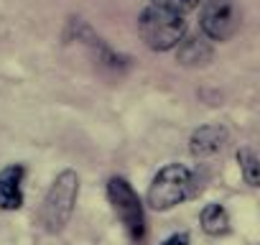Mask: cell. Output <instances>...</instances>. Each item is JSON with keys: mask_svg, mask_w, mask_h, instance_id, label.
Wrapping results in <instances>:
<instances>
[{"mask_svg": "<svg viewBox=\"0 0 260 245\" xmlns=\"http://www.w3.org/2000/svg\"><path fill=\"white\" fill-rule=\"evenodd\" d=\"M138 31H141V39L146 41L148 49L169 51V49L179 46V41L184 39L186 21H184L181 13H174L169 8L151 3L138 18Z\"/></svg>", "mask_w": 260, "mask_h": 245, "instance_id": "1", "label": "cell"}, {"mask_svg": "<svg viewBox=\"0 0 260 245\" xmlns=\"http://www.w3.org/2000/svg\"><path fill=\"white\" fill-rule=\"evenodd\" d=\"M191 189H194V176H191V171H189L186 166H181V164H169V166H164V169L153 176V181H151V187H148L146 202H148L151 209L166 212V209L176 207L179 202H184V199L191 194Z\"/></svg>", "mask_w": 260, "mask_h": 245, "instance_id": "2", "label": "cell"}, {"mask_svg": "<svg viewBox=\"0 0 260 245\" xmlns=\"http://www.w3.org/2000/svg\"><path fill=\"white\" fill-rule=\"evenodd\" d=\"M77 194H79V176L74 171H61L54 179V184H51V189H49V194L44 199V207H41L44 230L59 232L69 222V217L74 212Z\"/></svg>", "mask_w": 260, "mask_h": 245, "instance_id": "3", "label": "cell"}, {"mask_svg": "<svg viewBox=\"0 0 260 245\" xmlns=\"http://www.w3.org/2000/svg\"><path fill=\"white\" fill-rule=\"evenodd\" d=\"M107 197L112 202L115 215L125 225L127 235L133 237L136 242H141L146 237V217H143V204H141L138 194L133 192V187H130L125 179H120V176H112L107 181Z\"/></svg>", "mask_w": 260, "mask_h": 245, "instance_id": "4", "label": "cell"}, {"mask_svg": "<svg viewBox=\"0 0 260 245\" xmlns=\"http://www.w3.org/2000/svg\"><path fill=\"white\" fill-rule=\"evenodd\" d=\"M240 28V16L232 0H207L202 8V34L212 41H230Z\"/></svg>", "mask_w": 260, "mask_h": 245, "instance_id": "5", "label": "cell"}, {"mask_svg": "<svg viewBox=\"0 0 260 245\" xmlns=\"http://www.w3.org/2000/svg\"><path fill=\"white\" fill-rule=\"evenodd\" d=\"M23 176L26 169L21 164L6 166L0 171V209H18L23 204Z\"/></svg>", "mask_w": 260, "mask_h": 245, "instance_id": "6", "label": "cell"}, {"mask_svg": "<svg viewBox=\"0 0 260 245\" xmlns=\"http://www.w3.org/2000/svg\"><path fill=\"white\" fill-rule=\"evenodd\" d=\"M224 143H227V131L222 126H202L191 133L189 151L197 159H207V156H214Z\"/></svg>", "mask_w": 260, "mask_h": 245, "instance_id": "7", "label": "cell"}, {"mask_svg": "<svg viewBox=\"0 0 260 245\" xmlns=\"http://www.w3.org/2000/svg\"><path fill=\"white\" fill-rule=\"evenodd\" d=\"M212 46L204 36H189V39H181L179 46H176V59L179 64L184 67H204L212 62Z\"/></svg>", "mask_w": 260, "mask_h": 245, "instance_id": "8", "label": "cell"}, {"mask_svg": "<svg viewBox=\"0 0 260 245\" xmlns=\"http://www.w3.org/2000/svg\"><path fill=\"white\" fill-rule=\"evenodd\" d=\"M202 227L207 235H224L230 230V215L222 204H207L202 209Z\"/></svg>", "mask_w": 260, "mask_h": 245, "instance_id": "9", "label": "cell"}, {"mask_svg": "<svg viewBox=\"0 0 260 245\" xmlns=\"http://www.w3.org/2000/svg\"><path fill=\"white\" fill-rule=\"evenodd\" d=\"M237 164H240L242 179H245L250 187H260V159H257L252 151L242 148V151H237Z\"/></svg>", "mask_w": 260, "mask_h": 245, "instance_id": "10", "label": "cell"}, {"mask_svg": "<svg viewBox=\"0 0 260 245\" xmlns=\"http://www.w3.org/2000/svg\"><path fill=\"white\" fill-rule=\"evenodd\" d=\"M153 6H161V8H169V11H174V13H181V16H186L189 11H194L197 6H199V0H151Z\"/></svg>", "mask_w": 260, "mask_h": 245, "instance_id": "11", "label": "cell"}, {"mask_svg": "<svg viewBox=\"0 0 260 245\" xmlns=\"http://www.w3.org/2000/svg\"><path fill=\"white\" fill-rule=\"evenodd\" d=\"M164 245H189V237L186 235H171Z\"/></svg>", "mask_w": 260, "mask_h": 245, "instance_id": "12", "label": "cell"}]
</instances>
